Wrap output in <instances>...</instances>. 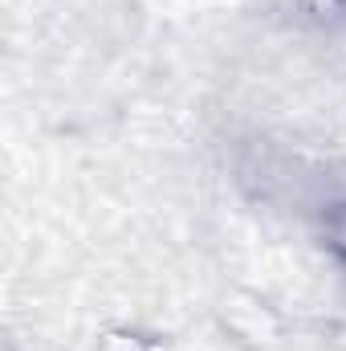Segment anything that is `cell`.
Instances as JSON below:
<instances>
[{
  "label": "cell",
  "instance_id": "6da1fadb",
  "mask_svg": "<svg viewBox=\"0 0 346 351\" xmlns=\"http://www.w3.org/2000/svg\"><path fill=\"white\" fill-rule=\"evenodd\" d=\"M326 241H330V250L346 262V204L334 208V217H330V225H326Z\"/></svg>",
  "mask_w": 346,
  "mask_h": 351
}]
</instances>
